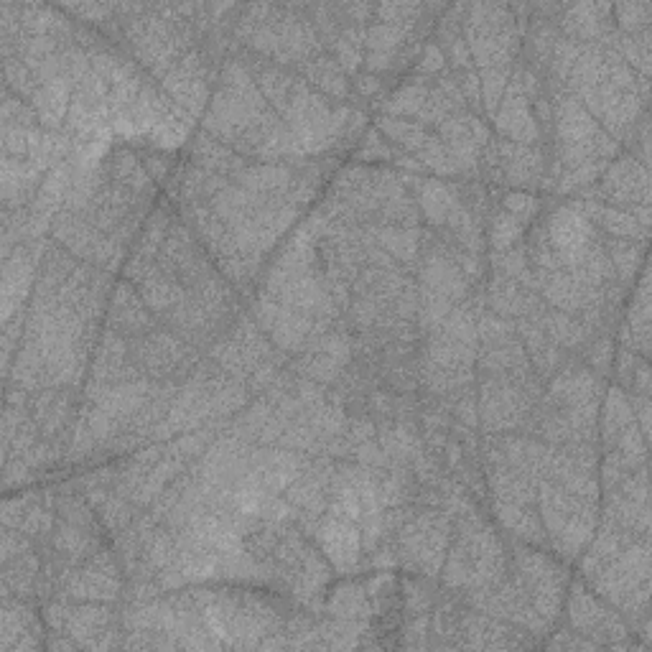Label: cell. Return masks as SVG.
<instances>
[{
    "label": "cell",
    "instance_id": "cell-13",
    "mask_svg": "<svg viewBox=\"0 0 652 652\" xmlns=\"http://www.w3.org/2000/svg\"><path fill=\"white\" fill-rule=\"evenodd\" d=\"M418 72L421 74H444L446 72V57H444V49H441L436 41H428L426 46H423V54L421 59H418Z\"/></svg>",
    "mask_w": 652,
    "mask_h": 652
},
{
    "label": "cell",
    "instance_id": "cell-7",
    "mask_svg": "<svg viewBox=\"0 0 652 652\" xmlns=\"http://www.w3.org/2000/svg\"><path fill=\"white\" fill-rule=\"evenodd\" d=\"M375 128L380 130V133L388 135V141H393L395 146H403L413 153L421 151V148L428 143V138H431V133L426 130V125L416 123V120H408V118H393V115L377 120Z\"/></svg>",
    "mask_w": 652,
    "mask_h": 652
},
{
    "label": "cell",
    "instance_id": "cell-9",
    "mask_svg": "<svg viewBox=\"0 0 652 652\" xmlns=\"http://www.w3.org/2000/svg\"><path fill=\"white\" fill-rule=\"evenodd\" d=\"M525 225L518 220V217H512L507 214L505 209L495 212L492 217V227H489V242H492V248L495 253H505V250H512L523 237Z\"/></svg>",
    "mask_w": 652,
    "mask_h": 652
},
{
    "label": "cell",
    "instance_id": "cell-10",
    "mask_svg": "<svg viewBox=\"0 0 652 652\" xmlns=\"http://www.w3.org/2000/svg\"><path fill=\"white\" fill-rule=\"evenodd\" d=\"M510 74H512V67H489V69H482V74H479L484 110H487L489 115H497V105H500V100L505 97Z\"/></svg>",
    "mask_w": 652,
    "mask_h": 652
},
{
    "label": "cell",
    "instance_id": "cell-12",
    "mask_svg": "<svg viewBox=\"0 0 652 652\" xmlns=\"http://www.w3.org/2000/svg\"><path fill=\"white\" fill-rule=\"evenodd\" d=\"M502 209H505L507 214H512V217H518L523 225H528L535 214L540 212V199L528 192H510L502 199Z\"/></svg>",
    "mask_w": 652,
    "mask_h": 652
},
{
    "label": "cell",
    "instance_id": "cell-3",
    "mask_svg": "<svg viewBox=\"0 0 652 652\" xmlns=\"http://www.w3.org/2000/svg\"><path fill=\"white\" fill-rule=\"evenodd\" d=\"M584 212L589 214V220L596 222L604 232H609L617 240H647V227H642L640 222L635 220V214L630 209H619L612 207V204H599V202H586L581 204Z\"/></svg>",
    "mask_w": 652,
    "mask_h": 652
},
{
    "label": "cell",
    "instance_id": "cell-6",
    "mask_svg": "<svg viewBox=\"0 0 652 652\" xmlns=\"http://www.w3.org/2000/svg\"><path fill=\"white\" fill-rule=\"evenodd\" d=\"M418 202H421L423 212L428 214V220L436 227H444L449 220L451 209L459 204V197L449 192V186L441 181H418Z\"/></svg>",
    "mask_w": 652,
    "mask_h": 652
},
{
    "label": "cell",
    "instance_id": "cell-1",
    "mask_svg": "<svg viewBox=\"0 0 652 652\" xmlns=\"http://www.w3.org/2000/svg\"><path fill=\"white\" fill-rule=\"evenodd\" d=\"M647 184H650L647 166L637 163L635 158L624 156L614 163L612 169H604L599 189H596V197L614 202L619 209L635 207V204L647 207V202H650Z\"/></svg>",
    "mask_w": 652,
    "mask_h": 652
},
{
    "label": "cell",
    "instance_id": "cell-8",
    "mask_svg": "<svg viewBox=\"0 0 652 652\" xmlns=\"http://www.w3.org/2000/svg\"><path fill=\"white\" fill-rule=\"evenodd\" d=\"M607 258L612 263L614 278L619 283H630L635 278V270L642 265V253H645V242L637 240H617L614 237L607 248Z\"/></svg>",
    "mask_w": 652,
    "mask_h": 652
},
{
    "label": "cell",
    "instance_id": "cell-14",
    "mask_svg": "<svg viewBox=\"0 0 652 652\" xmlns=\"http://www.w3.org/2000/svg\"><path fill=\"white\" fill-rule=\"evenodd\" d=\"M383 79L377 77V74H370L367 72L365 77H360V82H357V90L362 92V95H367V97H372L375 95V92H380L383 90Z\"/></svg>",
    "mask_w": 652,
    "mask_h": 652
},
{
    "label": "cell",
    "instance_id": "cell-5",
    "mask_svg": "<svg viewBox=\"0 0 652 652\" xmlns=\"http://www.w3.org/2000/svg\"><path fill=\"white\" fill-rule=\"evenodd\" d=\"M630 423H635V413H632L630 395L624 393V388H612L607 398V408H604V444L609 446V451L617 446V439L622 436V431Z\"/></svg>",
    "mask_w": 652,
    "mask_h": 652
},
{
    "label": "cell",
    "instance_id": "cell-2",
    "mask_svg": "<svg viewBox=\"0 0 652 652\" xmlns=\"http://www.w3.org/2000/svg\"><path fill=\"white\" fill-rule=\"evenodd\" d=\"M566 16H563V29H566L568 39L579 41H591V44H599V41H607L609 34L614 31V16L612 6L609 3H581V6L563 8Z\"/></svg>",
    "mask_w": 652,
    "mask_h": 652
},
{
    "label": "cell",
    "instance_id": "cell-4",
    "mask_svg": "<svg viewBox=\"0 0 652 652\" xmlns=\"http://www.w3.org/2000/svg\"><path fill=\"white\" fill-rule=\"evenodd\" d=\"M301 72L304 77L309 79L311 85L319 87L321 92H326L329 97H347L349 92V82H347V72L337 64L334 57H326V54H319V57L309 59V62L301 64Z\"/></svg>",
    "mask_w": 652,
    "mask_h": 652
},
{
    "label": "cell",
    "instance_id": "cell-11",
    "mask_svg": "<svg viewBox=\"0 0 652 652\" xmlns=\"http://www.w3.org/2000/svg\"><path fill=\"white\" fill-rule=\"evenodd\" d=\"M612 16H617L619 34H645L650 26L652 6L650 3H622V6H612Z\"/></svg>",
    "mask_w": 652,
    "mask_h": 652
}]
</instances>
